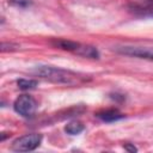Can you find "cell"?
<instances>
[{"label": "cell", "mask_w": 153, "mask_h": 153, "mask_svg": "<svg viewBox=\"0 0 153 153\" xmlns=\"http://www.w3.org/2000/svg\"><path fill=\"white\" fill-rule=\"evenodd\" d=\"M32 73L51 82L63 84V85H78L87 80L86 78L87 75L54 66H36L32 69Z\"/></svg>", "instance_id": "obj_1"}, {"label": "cell", "mask_w": 153, "mask_h": 153, "mask_svg": "<svg viewBox=\"0 0 153 153\" xmlns=\"http://www.w3.org/2000/svg\"><path fill=\"white\" fill-rule=\"evenodd\" d=\"M53 44L60 49L71 51L75 55L87 57V59H99V51L96 47L88 45V44H82L79 42L69 41V39H55Z\"/></svg>", "instance_id": "obj_2"}, {"label": "cell", "mask_w": 153, "mask_h": 153, "mask_svg": "<svg viewBox=\"0 0 153 153\" xmlns=\"http://www.w3.org/2000/svg\"><path fill=\"white\" fill-rule=\"evenodd\" d=\"M41 142H42V135L37 133H32L17 137L12 142L11 148L14 152H30L36 149L41 145Z\"/></svg>", "instance_id": "obj_3"}, {"label": "cell", "mask_w": 153, "mask_h": 153, "mask_svg": "<svg viewBox=\"0 0 153 153\" xmlns=\"http://www.w3.org/2000/svg\"><path fill=\"white\" fill-rule=\"evenodd\" d=\"M36 108H37V103L35 98L30 94H22L13 103L14 111L23 117H31L35 114Z\"/></svg>", "instance_id": "obj_4"}, {"label": "cell", "mask_w": 153, "mask_h": 153, "mask_svg": "<svg viewBox=\"0 0 153 153\" xmlns=\"http://www.w3.org/2000/svg\"><path fill=\"white\" fill-rule=\"evenodd\" d=\"M127 7L128 11L136 17H153V0H131Z\"/></svg>", "instance_id": "obj_5"}, {"label": "cell", "mask_w": 153, "mask_h": 153, "mask_svg": "<svg viewBox=\"0 0 153 153\" xmlns=\"http://www.w3.org/2000/svg\"><path fill=\"white\" fill-rule=\"evenodd\" d=\"M116 51L127 55V56H133V57H139V59H145L153 61V47H134V45H123L116 48Z\"/></svg>", "instance_id": "obj_6"}, {"label": "cell", "mask_w": 153, "mask_h": 153, "mask_svg": "<svg viewBox=\"0 0 153 153\" xmlns=\"http://www.w3.org/2000/svg\"><path fill=\"white\" fill-rule=\"evenodd\" d=\"M96 116L103 121V122H115L118 121L121 118L124 117V115L122 112H120L117 109H106V110H102L96 114Z\"/></svg>", "instance_id": "obj_7"}, {"label": "cell", "mask_w": 153, "mask_h": 153, "mask_svg": "<svg viewBox=\"0 0 153 153\" xmlns=\"http://www.w3.org/2000/svg\"><path fill=\"white\" fill-rule=\"evenodd\" d=\"M85 129L84 124L79 121H71L65 126V131L69 135H78Z\"/></svg>", "instance_id": "obj_8"}, {"label": "cell", "mask_w": 153, "mask_h": 153, "mask_svg": "<svg viewBox=\"0 0 153 153\" xmlns=\"http://www.w3.org/2000/svg\"><path fill=\"white\" fill-rule=\"evenodd\" d=\"M17 85L20 90L29 91V90L36 88V86L38 85V81L33 80V79H19V80H17Z\"/></svg>", "instance_id": "obj_9"}, {"label": "cell", "mask_w": 153, "mask_h": 153, "mask_svg": "<svg viewBox=\"0 0 153 153\" xmlns=\"http://www.w3.org/2000/svg\"><path fill=\"white\" fill-rule=\"evenodd\" d=\"M8 4L18 8H26L32 5V1L31 0H8Z\"/></svg>", "instance_id": "obj_10"}, {"label": "cell", "mask_w": 153, "mask_h": 153, "mask_svg": "<svg viewBox=\"0 0 153 153\" xmlns=\"http://www.w3.org/2000/svg\"><path fill=\"white\" fill-rule=\"evenodd\" d=\"M17 48H19V45L16 43H7V42L1 43V51H13Z\"/></svg>", "instance_id": "obj_11"}, {"label": "cell", "mask_w": 153, "mask_h": 153, "mask_svg": "<svg viewBox=\"0 0 153 153\" xmlns=\"http://www.w3.org/2000/svg\"><path fill=\"white\" fill-rule=\"evenodd\" d=\"M124 149H126V151H128V152H131V153L137 151V148H136L135 146L130 145V143H127V145H124Z\"/></svg>", "instance_id": "obj_12"}]
</instances>
